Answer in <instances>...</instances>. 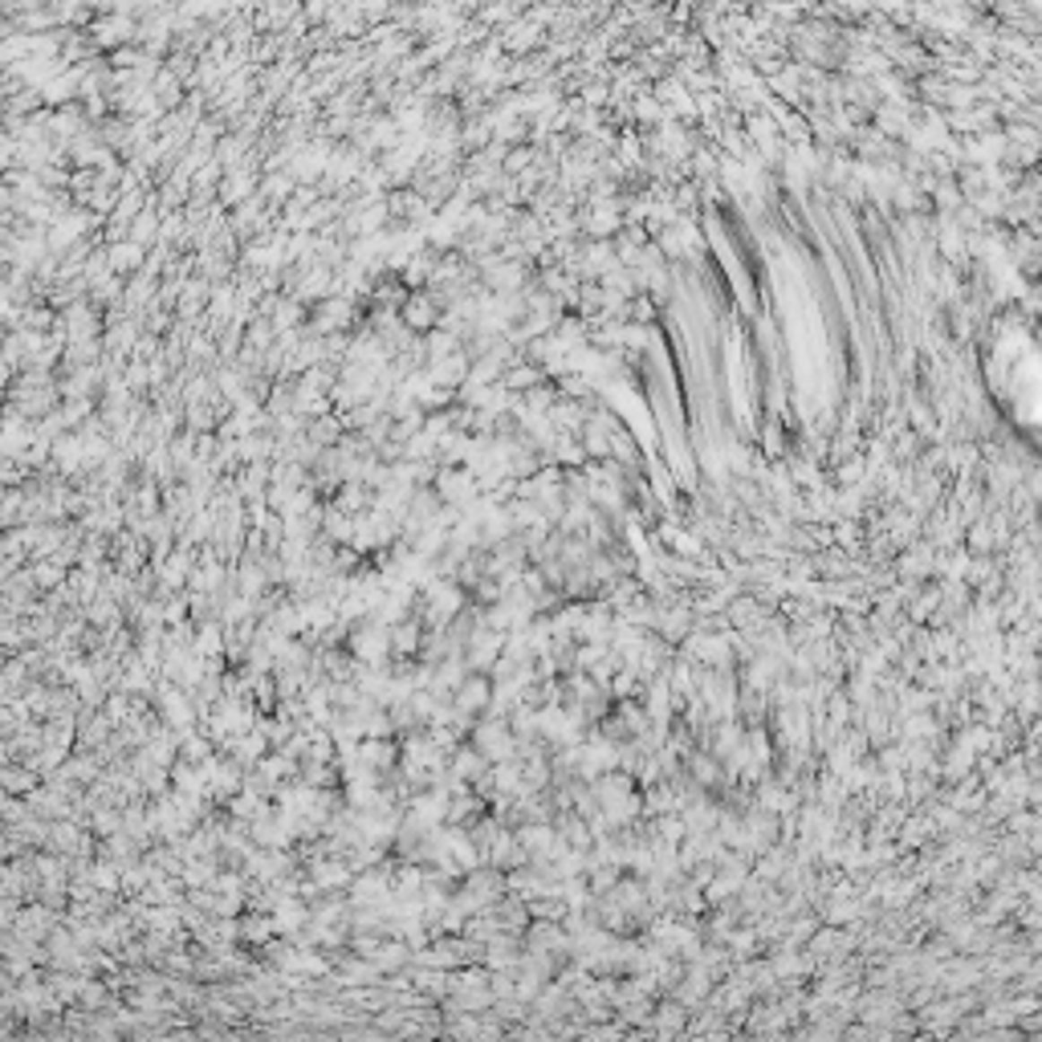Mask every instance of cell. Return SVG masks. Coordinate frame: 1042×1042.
I'll list each match as a JSON object with an SVG mask.
<instances>
[{
	"label": "cell",
	"mask_w": 1042,
	"mask_h": 1042,
	"mask_svg": "<svg viewBox=\"0 0 1042 1042\" xmlns=\"http://www.w3.org/2000/svg\"><path fill=\"white\" fill-rule=\"evenodd\" d=\"M994 367L1002 371L998 395L1006 412L1042 444V330H1010Z\"/></svg>",
	"instance_id": "1"
},
{
	"label": "cell",
	"mask_w": 1042,
	"mask_h": 1042,
	"mask_svg": "<svg viewBox=\"0 0 1042 1042\" xmlns=\"http://www.w3.org/2000/svg\"><path fill=\"white\" fill-rule=\"evenodd\" d=\"M456 708H460V713L489 708V681H485V676H473V681L456 684Z\"/></svg>",
	"instance_id": "2"
},
{
	"label": "cell",
	"mask_w": 1042,
	"mask_h": 1042,
	"mask_svg": "<svg viewBox=\"0 0 1042 1042\" xmlns=\"http://www.w3.org/2000/svg\"><path fill=\"white\" fill-rule=\"evenodd\" d=\"M362 761H371V766H379V769L391 766V761H395V745H383V742L367 745V750H362Z\"/></svg>",
	"instance_id": "3"
}]
</instances>
